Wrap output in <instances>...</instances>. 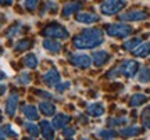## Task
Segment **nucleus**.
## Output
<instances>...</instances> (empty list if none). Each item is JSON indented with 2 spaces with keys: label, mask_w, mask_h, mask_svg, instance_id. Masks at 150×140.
Listing matches in <instances>:
<instances>
[{
  "label": "nucleus",
  "mask_w": 150,
  "mask_h": 140,
  "mask_svg": "<svg viewBox=\"0 0 150 140\" xmlns=\"http://www.w3.org/2000/svg\"><path fill=\"white\" fill-rule=\"evenodd\" d=\"M103 43V32L100 29L92 28V29H85L83 32L78 35L74 39V46L76 49H95L99 44Z\"/></svg>",
  "instance_id": "nucleus-1"
},
{
  "label": "nucleus",
  "mask_w": 150,
  "mask_h": 140,
  "mask_svg": "<svg viewBox=\"0 0 150 140\" xmlns=\"http://www.w3.org/2000/svg\"><path fill=\"white\" fill-rule=\"evenodd\" d=\"M106 32L108 36H112V38H127L132 32V28L125 24H111L107 27Z\"/></svg>",
  "instance_id": "nucleus-2"
},
{
  "label": "nucleus",
  "mask_w": 150,
  "mask_h": 140,
  "mask_svg": "<svg viewBox=\"0 0 150 140\" xmlns=\"http://www.w3.org/2000/svg\"><path fill=\"white\" fill-rule=\"evenodd\" d=\"M124 6H125L124 0H106L100 6V11L106 15H112V14H117L118 11L122 10Z\"/></svg>",
  "instance_id": "nucleus-3"
},
{
  "label": "nucleus",
  "mask_w": 150,
  "mask_h": 140,
  "mask_svg": "<svg viewBox=\"0 0 150 140\" xmlns=\"http://www.w3.org/2000/svg\"><path fill=\"white\" fill-rule=\"evenodd\" d=\"M45 35L49 36V38L53 39H68L70 38V33L67 32V29L60 25H50L45 29Z\"/></svg>",
  "instance_id": "nucleus-4"
},
{
  "label": "nucleus",
  "mask_w": 150,
  "mask_h": 140,
  "mask_svg": "<svg viewBox=\"0 0 150 140\" xmlns=\"http://www.w3.org/2000/svg\"><path fill=\"white\" fill-rule=\"evenodd\" d=\"M118 68H120L121 74H124V75L128 76V78H132L138 72V70H139V64H138V61H134V60H127Z\"/></svg>",
  "instance_id": "nucleus-5"
},
{
  "label": "nucleus",
  "mask_w": 150,
  "mask_h": 140,
  "mask_svg": "<svg viewBox=\"0 0 150 140\" xmlns=\"http://www.w3.org/2000/svg\"><path fill=\"white\" fill-rule=\"evenodd\" d=\"M149 17L147 13L145 11H128L120 15L122 21H140V20H146Z\"/></svg>",
  "instance_id": "nucleus-6"
},
{
  "label": "nucleus",
  "mask_w": 150,
  "mask_h": 140,
  "mask_svg": "<svg viewBox=\"0 0 150 140\" xmlns=\"http://www.w3.org/2000/svg\"><path fill=\"white\" fill-rule=\"evenodd\" d=\"M72 64L79 68H89L92 64V60L86 54H75L72 56Z\"/></svg>",
  "instance_id": "nucleus-7"
},
{
  "label": "nucleus",
  "mask_w": 150,
  "mask_h": 140,
  "mask_svg": "<svg viewBox=\"0 0 150 140\" xmlns=\"http://www.w3.org/2000/svg\"><path fill=\"white\" fill-rule=\"evenodd\" d=\"M99 20V17L96 14H92V13H79L76 15V21L82 22V24H93Z\"/></svg>",
  "instance_id": "nucleus-8"
},
{
  "label": "nucleus",
  "mask_w": 150,
  "mask_h": 140,
  "mask_svg": "<svg viewBox=\"0 0 150 140\" xmlns=\"http://www.w3.org/2000/svg\"><path fill=\"white\" fill-rule=\"evenodd\" d=\"M108 58H110V54H108L107 51H104V50H102V51H95V53H93V61H95V64H96L97 67L106 64Z\"/></svg>",
  "instance_id": "nucleus-9"
},
{
  "label": "nucleus",
  "mask_w": 150,
  "mask_h": 140,
  "mask_svg": "<svg viewBox=\"0 0 150 140\" xmlns=\"http://www.w3.org/2000/svg\"><path fill=\"white\" fill-rule=\"evenodd\" d=\"M17 103H18V96L17 94H11L7 100V107H6V113L8 115H14L17 110Z\"/></svg>",
  "instance_id": "nucleus-10"
},
{
  "label": "nucleus",
  "mask_w": 150,
  "mask_h": 140,
  "mask_svg": "<svg viewBox=\"0 0 150 140\" xmlns=\"http://www.w3.org/2000/svg\"><path fill=\"white\" fill-rule=\"evenodd\" d=\"M43 81L46 82L47 85H50V86H56L60 82V75L57 74V71H50V72H47L46 75L43 76Z\"/></svg>",
  "instance_id": "nucleus-11"
},
{
  "label": "nucleus",
  "mask_w": 150,
  "mask_h": 140,
  "mask_svg": "<svg viewBox=\"0 0 150 140\" xmlns=\"http://www.w3.org/2000/svg\"><path fill=\"white\" fill-rule=\"evenodd\" d=\"M43 47L49 50V51H53V53H57L60 51V49H61V44L57 42V40H52V39H46L45 42H43Z\"/></svg>",
  "instance_id": "nucleus-12"
},
{
  "label": "nucleus",
  "mask_w": 150,
  "mask_h": 140,
  "mask_svg": "<svg viewBox=\"0 0 150 140\" xmlns=\"http://www.w3.org/2000/svg\"><path fill=\"white\" fill-rule=\"evenodd\" d=\"M134 54L136 56V57H147L150 54V43H143L140 44L139 47H136L134 50Z\"/></svg>",
  "instance_id": "nucleus-13"
},
{
  "label": "nucleus",
  "mask_w": 150,
  "mask_h": 140,
  "mask_svg": "<svg viewBox=\"0 0 150 140\" xmlns=\"http://www.w3.org/2000/svg\"><path fill=\"white\" fill-rule=\"evenodd\" d=\"M88 113L93 117H100L104 114V107H103V104H91L88 107Z\"/></svg>",
  "instance_id": "nucleus-14"
},
{
  "label": "nucleus",
  "mask_w": 150,
  "mask_h": 140,
  "mask_svg": "<svg viewBox=\"0 0 150 140\" xmlns=\"http://www.w3.org/2000/svg\"><path fill=\"white\" fill-rule=\"evenodd\" d=\"M42 133L43 137L46 140H52L53 139V129H52V125L49 124L47 121H43L42 122Z\"/></svg>",
  "instance_id": "nucleus-15"
},
{
  "label": "nucleus",
  "mask_w": 150,
  "mask_h": 140,
  "mask_svg": "<svg viewBox=\"0 0 150 140\" xmlns=\"http://www.w3.org/2000/svg\"><path fill=\"white\" fill-rule=\"evenodd\" d=\"M146 100H147V96H145V94H140V93L134 94L132 98H131V106L132 107H139L143 103H146Z\"/></svg>",
  "instance_id": "nucleus-16"
},
{
  "label": "nucleus",
  "mask_w": 150,
  "mask_h": 140,
  "mask_svg": "<svg viewBox=\"0 0 150 140\" xmlns=\"http://www.w3.org/2000/svg\"><path fill=\"white\" fill-rule=\"evenodd\" d=\"M139 82L142 83H149L150 82V67H143L139 72V76H138Z\"/></svg>",
  "instance_id": "nucleus-17"
},
{
  "label": "nucleus",
  "mask_w": 150,
  "mask_h": 140,
  "mask_svg": "<svg viewBox=\"0 0 150 140\" xmlns=\"http://www.w3.org/2000/svg\"><path fill=\"white\" fill-rule=\"evenodd\" d=\"M68 121H70V118H68L67 115H59V117H56V118L53 119V126L57 128V129H60V128H63L65 124H68Z\"/></svg>",
  "instance_id": "nucleus-18"
},
{
  "label": "nucleus",
  "mask_w": 150,
  "mask_h": 140,
  "mask_svg": "<svg viewBox=\"0 0 150 140\" xmlns=\"http://www.w3.org/2000/svg\"><path fill=\"white\" fill-rule=\"evenodd\" d=\"M24 114H25V117H27L28 119H31V121H35V119L38 118V111L36 108L32 107V106H27V107H24Z\"/></svg>",
  "instance_id": "nucleus-19"
},
{
  "label": "nucleus",
  "mask_w": 150,
  "mask_h": 140,
  "mask_svg": "<svg viewBox=\"0 0 150 140\" xmlns=\"http://www.w3.org/2000/svg\"><path fill=\"white\" fill-rule=\"evenodd\" d=\"M81 6L78 3H70V4H67L64 7V10H63V17H70L72 13H75L76 10H79Z\"/></svg>",
  "instance_id": "nucleus-20"
},
{
  "label": "nucleus",
  "mask_w": 150,
  "mask_h": 140,
  "mask_svg": "<svg viewBox=\"0 0 150 140\" xmlns=\"http://www.w3.org/2000/svg\"><path fill=\"white\" fill-rule=\"evenodd\" d=\"M24 63L28 68H36L38 67V58L35 54H28L27 57L24 58Z\"/></svg>",
  "instance_id": "nucleus-21"
},
{
  "label": "nucleus",
  "mask_w": 150,
  "mask_h": 140,
  "mask_svg": "<svg viewBox=\"0 0 150 140\" xmlns=\"http://www.w3.org/2000/svg\"><path fill=\"white\" fill-rule=\"evenodd\" d=\"M40 111H42L45 115H53L54 111H56V108H54V106L50 104V103H42V104H40Z\"/></svg>",
  "instance_id": "nucleus-22"
},
{
  "label": "nucleus",
  "mask_w": 150,
  "mask_h": 140,
  "mask_svg": "<svg viewBox=\"0 0 150 140\" xmlns=\"http://www.w3.org/2000/svg\"><path fill=\"white\" fill-rule=\"evenodd\" d=\"M140 128H138V126H132V128H125V129H122L120 133L122 136H136L140 133Z\"/></svg>",
  "instance_id": "nucleus-23"
},
{
  "label": "nucleus",
  "mask_w": 150,
  "mask_h": 140,
  "mask_svg": "<svg viewBox=\"0 0 150 140\" xmlns=\"http://www.w3.org/2000/svg\"><path fill=\"white\" fill-rule=\"evenodd\" d=\"M140 38H134V39H129V40H127L125 43H124V47L127 49V50H135L136 49V46L138 44H140Z\"/></svg>",
  "instance_id": "nucleus-24"
},
{
  "label": "nucleus",
  "mask_w": 150,
  "mask_h": 140,
  "mask_svg": "<svg viewBox=\"0 0 150 140\" xmlns=\"http://www.w3.org/2000/svg\"><path fill=\"white\" fill-rule=\"evenodd\" d=\"M31 42L29 40H20L18 43L16 44V50L17 51H24V50H27V49L31 47Z\"/></svg>",
  "instance_id": "nucleus-25"
},
{
  "label": "nucleus",
  "mask_w": 150,
  "mask_h": 140,
  "mask_svg": "<svg viewBox=\"0 0 150 140\" xmlns=\"http://www.w3.org/2000/svg\"><path fill=\"white\" fill-rule=\"evenodd\" d=\"M97 135L100 136V137H104V139H111V137H114L115 136V132L114 130H100Z\"/></svg>",
  "instance_id": "nucleus-26"
},
{
  "label": "nucleus",
  "mask_w": 150,
  "mask_h": 140,
  "mask_svg": "<svg viewBox=\"0 0 150 140\" xmlns=\"http://www.w3.org/2000/svg\"><path fill=\"white\" fill-rule=\"evenodd\" d=\"M29 81H31V79H29V75H28V74H25V72H24L20 78H18V82H20V83H24V85H28V83H29Z\"/></svg>",
  "instance_id": "nucleus-27"
},
{
  "label": "nucleus",
  "mask_w": 150,
  "mask_h": 140,
  "mask_svg": "<svg viewBox=\"0 0 150 140\" xmlns=\"http://www.w3.org/2000/svg\"><path fill=\"white\" fill-rule=\"evenodd\" d=\"M38 4V0H25V6H27V8L29 10H33Z\"/></svg>",
  "instance_id": "nucleus-28"
},
{
  "label": "nucleus",
  "mask_w": 150,
  "mask_h": 140,
  "mask_svg": "<svg viewBox=\"0 0 150 140\" xmlns=\"http://www.w3.org/2000/svg\"><path fill=\"white\" fill-rule=\"evenodd\" d=\"M128 122V119L127 118H120V119H111L110 121V124L111 125H124Z\"/></svg>",
  "instance_id": "nucleus-29"
},
{
  "label": "nucleus",
  "mask_w": 150,
  "mask_h": 140,
  "mask_svg": "<svg viewBox=\"0 0 150 140\" xmlns=\"http://www.w3.org/2000/svg\"><path fill=\"white\" fill-rule=\"evenodd\" d=\"M27 128H28V130L32 133V135H38L39 133V130H38V128L35 126V125H31V124H28L27 125Z\"/></svg>",
  "instance_id": "nucleus-30"
},
{
  "label": "nucleus",
  "mask_w": 150,
  "mask_h": 140,
  "mask_svg": "<svg viewBox=\"0 0 150 140\" xmlns=\"http://www.w3.org/2000/svg\"><path fill=\"white\" fill-rule=\"evenodd\" d=\"M143 117H145V119H143V125H145L146 128H149V129H150V115L143 114Z\"/></svg>",
  "instance_id": "nucleus-31"
},
{
  "label": "nucleus",
  "mask_w": 150,
  "mask_h": 140,
  "mask_svg": "<svg viewBox=\"0 0 150 140\" xmlns=\"http://www.w3.org/2000/svg\"><path fill=\"white\" fill-rule=\"evenodd\" d=\"M13 31H8L7 32V36H14L16 35V32H18V27H14V28H11Z\"/></svg>",
  "instance_id": "nucleus-32"
},
{
  "label": "nucleus",
  "mask_w": 150,
  "mask_h": 140,
  "mask_svg": "<svg viewBox=\"0 0 150 140\" xmlns=\"http://www.w3.org/2000/svg\"><path fill=\"white\" fill-rule=\"evenodd\" d=\"M0 140H6V130L0 128Z\"/></svg>",
  "instance_id": "nucleus-33"
},
{
  "label": "nucleus",
  "mask_w": 150,
  "mask_h": 140,
  "mask_svg": "<svg viewBox=\"0 0 150 140\" xmlns=\"http://www.w3.org/2000/svg\"><path fill=\"white\" fill-rule=\"evenodd\" d=\"M13 0H0V4H11Z\"/></svg>",
  "instance_id": "nucleus-34"
},
{
  "label": "nucleus",
  "mask_w": 150,
  "mask_h": 140,
  "mask_svg": "<svg viewBox=\"0 0 150 140\" xmlns=\"http://www.w3.org/2000/svg\"><path fill=\"white\" fill-rule=\"evenodd\" d=\"M6 89H7V87H6V85H0V96L6 92Z\"/></svg>",
  "instance_id": "nucleus-35"
},
{
  "label": "nucleus",
  "mask_w": 150,
  "mask_h": 140,
  "mask_svg": "<svg viewBox=\"0 0 150 140\" xmlns=\"http://www.w3.org/2000/svg\"><path fill=\"white\" fill-rule=\"evenodd\" d=\"M74 132H75V130H72V129H71V130H67V132H65V135H67V136L74 135Z\"/></svg>",
  "instance_id": "nucleus-36"
},
{
  "label": "nucleus",
  "mask_w": 150,
  "mask_h": 140,
  "mask_svg": "<svg viewBox=\"0 0 150 140\" xmlns=\"http://www.w3.org/2000/svg\"><path fill=\"white\" fill-rule=\"evenodd\" d=\"M3 78H4V75H3V72H1V71H0V81H1V79H3Z\"/></svg>",
  "instance_id": "nucleus-37"
},
{
  "label": "nucleus",
  "mask_w": 150,
  "mask_h": 140,
  "mask_svg": "<svg viewBox=\"0 0 150 140\" xmlns=\"http://www.w3.org/2000/svg\"><path fill=\"white\" fill-rule=\"evenodd\" d=\"M85 140H88V139H85Z\"/></svg>",
  "instance_id": "nucleus-38"
}]
</instances>
